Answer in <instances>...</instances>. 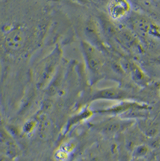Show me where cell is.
<instances>
[{
    "instance_id": "obj_1",
    "label": "cell",
    "mask_w": 160,
    "mask_h": 161,
    "mask_svg": "<svg viewBox=\"0 0 160 161\" xmlns=\"http://www.w3.org/2000/svg\"><path fill=\"white\" fill-rule=\"evenodd\" d=\"M128 98L129 94L126 91L117 87H110L96 91L92 97V100H107L122 102Z\"/></svg>"
},
{
    "instance_id": "obj_2",
    "label": "cell",
    "mask_w": 160,
    "mask_h": 161,
    "mask_svg": "<svg viewBox=\"0 0 160 161\" xmlns=\"http://www.w3.org/2000/svg\"><path fill=\"white\" fill-rule=\"evenodd\" d=\"M84 48L89 68L93 72H98L104 64L102 54L93 45L88 43H84Z\"/></svg>"
},
{
    "instance_id": "obj_3",
    "label": "cell",
    "mask_w": 160,
    "mask_h": 161,
    "mask_svg": "<svg viewBox=\"0 0 160 161\" xmlns=\"http://www.w3.org/2000/svg\"><path fill=\"white\" fill-rule=\"evenodd\" d=\"M134 108H147L149 109V106L143 103L136 102H128V101H122L121 103L117 104L115 106L109 108L105 109L99 110L98 112L112 115H119L126 113L129 110L134 109Z\"/></svg>"
},
{
    "instance_id": "obj_4",
    "label": "cell",
    "mask_w": 160,
    "mask_h": 161,
    "mask_svg": "<svg viewBox=\"0 0 160 161\" xmlns=\"http://www.w3.org/2000/svg\"><path fill=\"white\" fill-rule=\"evenodd\" d=\"M130 3L125 0H115L110 1L108 10L110 17L115 20H119L129 14L131 11Z\"/></svg>"
},
{
    "instance_id": "obj_5",
    "label": "cell",
    "mask_w": 160,
    "mask_h": 161,
    "mask_svg": "<svg viewBox=\"0 0 160 161\" xmlns=\"http://www.w3.org/2000/svg\"><path fill=\"white\" fill-rule=\"evenodd\" d=\"M131 25L140 36L145 37L149 35L152 24L151 21L143 16H136L131 20Z\"/></svg>"
},
{
    "instance_id": "obj_6",
    "label": "cell",
    "mask_w": 160,
    "mask_h": 161,
    "mask_svg": "<svg viewBox=\"0 0 160 161\" xmlns=\"http://www.w3.org/2000/svg\"><path fill=\"white\" fill-rule=\"evenodd\" d=\"M129 125V121L111 119L101 127V132L107 135H113L125 129Z\"/></svg>"
},
{
    "instance_id": "obj_7",
    "label": "cell",
    "mask_w": 160,
    "mask_h": 161,
    "mask_svg": "<svg viewBox=\"0 0 160 161\" xmlns=\"http://www.w3.org/2000/svg\"><path fill=\"white\" fill-rule=\"evenodd\" d=\"M130 73L132 79L140 85H144L148 82V77L136 64L131 63Z\"/></svg>"
},
{
    "instance_id": "obj_8",
    "label": "cell",
    "mask_w": 160,
    "mask_h": 161,
    "mask_svg": "<svg viewBox=\"0 0 160 161\" xmlns=\"http://www.w3.org/2000/svg\"><path fill=\"white\" fill-rule=\"evenodd\" d=\"M116 36L120 42L128 47H132L136 41L133 34L127 30H121L117 31Z\"/></svg>"
},
{
    "instance_id": "obj_9",
    "label": "cell",
    "mask_w": 160,
    "mask_h": 161,
    "mask_svg": "<svg viewBox=\"0 0 160 161\" xmlns=\"http://www.w3.org/2000/svg\"><path fill=\"white\" fill-rule=\"evenodd\" d=\"M88 34L91 37L93 42L96 45H100L102 43V40L101 37V34L99 29L96 23L94 21L90 22L88 27Z\"/></svg>"
},
{
    "instance_id": "obj_10",
    "label": "cell",
    "mask_w": 160,
    "mask_h": 161,
    "mask_svg": "<svg viewBox=\"0 0 160 161\" xmlns=\"http://www.w3.org/2000/svg\"><path fill=\"white\" fill-rule=\"evenodd\" d=\"M102 27L103 30L106 33V34L108 35V36H113L115 35H116L117 30L112 22H110L109 20L104 21L102 19Z\"/></svg>"
},
{
    "instance_id": "obj_11",
    "label": "cell",
    "mask_w": 160,
    "mask_h": 161,
    "mask_svg": "<svg viewBox=\"0 0 160 161\" xmlns=\"http://www.w3.org/2000/svg\"><path fill=\"white\" fill-rule=\"evenodd\" d=\"M147 152V148L145 146H139L136 147L135 149L134 154L137 156H141L146 154Z\"/></svg>"
},
{
    "instance_id": "obj_12",
    "label": "cell",
    "mask_w": 160,
    "mask_h": 161,
    "mask_svg": "<svg viewBox=\"0 0 160 161\" xmlns=\"http://www.w3.org/2000/svg\"><path fill=\"white\" fill-rule=\"evenodd\" d=\"M157 62L160 65V56L158 57V58H157Z\"/></svg>"
}]
</instances>
